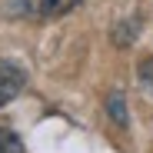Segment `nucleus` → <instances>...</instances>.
Segmentation results:
<instances>
[{
    "instance_id": "obj_1",
    "label": "nucleus",
    "mask_w": 153,
    "mask_h": 153,
    "mask_svg": "<svg viewBox=\"0 0 153 153\" xmlns=\"http://www.w3.org/2000/svg\"><path fill=\"white\" fill-rule=\"evenodd\" d=\"M80 0H10V10L30 20H47V17H60L73 10Z\"/></svg>"
},
{
    "instance_id": "obj_2",
    "label": "nucleus",
    "mask_w": 153,
    "mask_h": 153,
    "mask_svg": "<svg viewBox=\"0 0 153 153\" xmlns=\"http://www.w3.org/2000/svg\"><path fill=\"white\" fill-rule=\"evenodd\" d=\"M20 90H23V70L10 60H0V107L10 103Z\"/></svg>"
},
{
    "instance_id": "obj_3",
    "label": "nucleus",
    "mask_w": 153,
    "mask_h": 153,
    "mask_svg": "<svg viewBox=\"0 0 153 153\" xmlns=\"http://www.w3.org/2000/svg\"><path fill=\"white\" fill-rule=\"evenodd\" d=\"M107 110H110V117L117 120V126H126V107H123V97H120V93H110Z\"/></svg>"
},
{
    "instance_id": "obj_4",
    "label": "nucleus",
    "mask_w": 153,
    "mask_h": 153,
    "mask_svg": "<svg viewBox=\"0 0 153 153\" xmlns=\"http://www.w3.org/2000/svg\"><path fill=\"white\" fill-rule=\"evenodd\" d=\"M0 153H23V143L17 140V133L7 130V126H0Z\"/></svg>"
},
{
    "instance_id": "obj_5",
    "label": "nucleus",
    "mask_w": 153,
    "mask_h": 153,
    "mask_svg": "<svg viewBox=\"0 0 153 153\" xmlns=\"http://www.w3.org/2000/svg\"><path fill=\"white\" fill-rule=\"evenodd\" d=\"M140 70L146 73V76H143V83H153V60H143V63H140Z\"/></svg>"
}]
</instances>
